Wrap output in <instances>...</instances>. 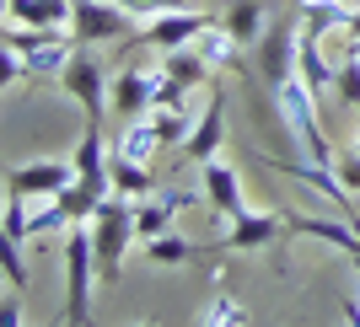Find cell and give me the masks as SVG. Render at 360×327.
<instances>
[{
	"label": "cell",
	"instance_id": "cell-3",
	"mask_svg": "<svg viewBox=\"0 0 360 327\" xmlns=\"http://www.w3.org/2000/svg\"><path fill=\"white\" fill-rule=\"evenodd\" d=\"M274 102H280V119H285L290 134H296V145L307 150V161L333 166V145H328V134H323V124H317V91L307 86L301 75H290L285 86L274 91Z\"/></svg>",
	"mask_w": 360,
	"mask_h": 327
},
{
	"label": "cell",
	"instance_id": "cell-4",
	"mask_svg": "<svg viewBox=\"0 0 360 327\" xmlns=\"http://www.w3.org/2000/svg\"><path fill=\"white\" fill-rule=\"evenodd\" d=\"M70 38L75 48H91V44H129L135 38V16L124 11L119 0H70Z\"/></svg>",
	"mask_w": 360,
	"mask_h": 327
},
{
	"label": "cell",
	"instance_id": "cell-32",
	"mask_svg": "<svg viewBox=\"0 0 360 327\" xmlns=\"http://www.w3.org/2000/svg\"><path fill=\"white\" fill-rule=\"evenodd\" d=\"M0 322H6V327H22V322H27V306H22V290H11V295L0 300Z\"/></svg>",
	"mask_w": 360,
	"mask_h": 327
},
{
	"label": "cell",
	"instance_id": "cell-22",
	"mask_svg": "<svg viewBox=\"0 0 360 327\" xmlns=\"http://www.w3.org/2000/svg\"><path fill=\"white\" fill-rule=\"evenodd\" d=\"M146 258L156 268H183V263H194V258H199V247L188 236H178V231H162V236L146 241Z\"/></svg>",
	"mask_w": 360,
	"mask_h": 327
},
{
	"label": "cell",
	"instance_id": "cell-25",
	"mask_svg": "<svg viewBox=\"0 0 360 327\" xmlns=\"http://www.w3.org/2000/svg\"><path fill=\"white\" fill-rule=\"evenodd\" d=\"M150 124L162 134V145H188V134H194V113L188 107H150Z\"/></svg>",
	"mask_w": 360,
	"mask_h": 327
},
{
	"label": "cell",
	"instance_id": "cell-15",
	"mask_svg": "<svg viewBox=\"0 0 360 327\" xmlns=\"http://www.w3.org/2000/svg\"><path fill=\"white\" fill-rule=\"evenodd\" d=\"M150 102H156V75L150 70H119L113 75V113L119 119H146L150 113Z\"/></svg>",
	"mask_w": 360,
	"mask_h": 327
},
{
	"label": "cell",
	"instance_id": "cell-18",
	"mask_svg": "<svg viewBox=\"0 0 360 327\" xmlns=\"http://www.w3.org/2000/svg\"><path fill=\"white\" fill-rule=\"evenodd\" d=\"M221 27L237 38V44H258L264 38V6L258 0H231L221 11Z\"/></svg>",
	"mask_w": 360,
	"mask_h": 327
},
{
	"label": "cell",
	"instance_id": "cell-6",
	"mask_svg": "<svg viewBox=\"0 0 360 327\" xmlns=\"http://www.w3.org/2000/svg\"><path fill=\"white\" fill-rule=\"evenodd\" d=\"M60 86H65V97H75V102L86 107V119H103V107L113 102V81H108V70L91 60L86 48H75V54H70Z\"/></svg>",
	"mask_w": 360,
	"mask_h": 327
},
{
	"label": "cell",
	"instance_id": "cell-13",
	"mask_svg": "<svg viewBox=\"0 0 360 327\" xmlns=\"http://www.w3.org/2000/svg\"><path fill=\"white\" fill-rule=\"evenodd\" d=\"M285 231L290 236H312V241H328V247H339V253H360V220H349V215H339V220H317V215H296V209H285Z\"/></svg>",
	"mask_w": 360,
	"mask_h": 327
},
{
	"label": "cell",
	"instance_id": "cell-9",
	"mask_svg": "<svg viewBox=\"0 0 360 327\" xmlns=\"http://www.w3.org/2000/svg\"><path fill=\"white\" fill-rule=\"evenodd\" d=\"M221 145H226V91L210 86V97H205V113L194 119V134H188L183 156H188L194 166H205V161H215V156H221Z\"/></svg>",
	"mask_w": 360,
	"mask_h": 327
},
{
	"label": "cell",
	"instance_id": "cell-1",
	"mask_svg": "<svg viewBox=\"0 0 360 327\" xmlns=\"http://www.w3.org/2000/svg\"><path fill=\"white\" fill-rule=\"evenodd\" d=\"M135 204L140 199H129V194H108L97 204V215H91V247H97L103 284H119V274H124V253L135 241Z\"/></svg>",
	"mask_w": 360,
	"mask_h": 327
},
{
	"label": "cell",
	"instance_id": "cell-10",
	"mask_svg": "<svg viewBox=\"0 0 360 327\" xmlns=\"http://www.w3.org/2000/svg\"><path fill=\"white\" fill-rule=\"evenodd\" d=\"M75 182V161H27L6 178V194H22V199H54L60 188Z\"/></svg>",
	"mask_w": 360,
	"mask_h": 327
},
{
	"label": "cell",
	"instance_id": "cell-2",
	"mask_svg": "<svg viewBox=\"0 0 360 327\" xmlns=\"http://www.w3.org/2000/svg\"><path fill=\"white\" fill-rule=\"evenodd\" d=\"M91 279H103V274H97V247H91V220H86V225L65 231V312H60V322H70V327L91 322Z\"/></svg>",
	"mask_w": 360,
	"mask_h": 327
},
{
	"label": "cell",
	"instance_id": "cell-21",
	"mask_svg": "<svg viewBox=\"0 0 360 327\" xmlns=\"http://www.w3.org/2000/svg\"><path fill=\"white\" fill-rule=\"evenodd\" d=\"M162 70L172 75V81H183V86H210V70H215V65L188 44V48H167V65H162Z\"/></svg>",
	"mask_w": 360,
	"mask_h": 327
},
{
	"label": "cell",
	"instance_id": "cell-35",
	"mask_svg": "<svg viewBox=\"0 0 360 327\" xmlns=\"http://www.w3.org/2000/svg\"><path fill=\"white\" fill-rule=\"evenodd\" d=\"M349 150H360V129H355V145H349Z\"/></svg>",
	"mask_w": 360,
	"mask_h": 327
},
{
	"label": "cell",
	"instance_id": "cell-36",
	"mask_svg": "<svg viewBox=\"0 0 360 327\" xmlns=\"http://www.w3.org/2000/svg\"><path fill=\"white\" fill-rule=\"evenodd\" d=\"M349 48H360V44H349Z\"/></svg>",
	"mask_w": 360,
	"mask_h": 327
},
{
	"label": "cell",
	"instance_id": "cell-5",
	"mask_svg": "<svg viewBox=\"0 0 360 327\" xmlns=\"http://www.w3.org/2000/svg\"><path fill=\"white\" fill-rule=\"evenodd\" d=\"M258 75H264V86L280 91L290 81V75L301 70V32L290 27V22H274V27H264V38H258Z\"/></svg>",
	"mask_w": 360,
	"mask_h": 327
},
{
	"label": "cell",
	"instance_id": "cell-7",
	"mask_svg": "<svg viewBox=\"0 0 360 327\" xmlns=\"http://www.w3.org/2000/svg\"><path fill=\"white\" fill-rule=\"evenodd\" d=\"M210 22H215L210 11H188V6H183V11H162V16H146L129 44H150V48H162V54L167 48H188Z\"/></svg>",
	"mask_w": 360,
	"mask_h": 327
},
{
	"label": "cell",
	"instance_id": "cell-26",
	"mask_svg": "<svg viewBox=\"0 0 360 327\" xmlns=\"http://www.w3.org/2000/svg\"><path fill=\"white\" fill-rule=\"evenodd\" d=\"M0 268H6V284H11V290H22V295L32 290V268H27V258H22V241L0 236Z\"/></svg>",
	"mask_w": 360,
	"mask_h": 327
},
{
	"label": "cell",
	"instance_id": "cell-12",
	"mask_svg": "<svg viewBox=\"0 0 360 327\" xmlns=\"http://www.w3.org/2000/svg\"><path fill=\"white\" fill-rule=\"evenodd\" d=\"M199 182H205V199L221 220H242L248 215V199H242V182H237V166H226L221 156L199 166Z\"/></svg>",
	"mask_w": 360,
	"mask_h": 327
},
{
	"label": "cell",
	"instance_id": "cell-28",
	"mask_svg": "<svg viewBox=\"0 0 360 327\" xmlns=\"http://www.w3.org/2000/svg\"><path fill=\"white\" fill-rule=\"evenodd\" d=\"M333 97L360 113V48H349V60L339 65V75H333Z\"/></svg>",
	"mask_w": 360,
	"mask_h": 327
},
{
	"label": "cell",
	"instance_id": "cell-34",
	"mask_svg": "<svg viewBox=\"0 0 360 327\" xmlns=\"http://www.w3.org/2000/svg\"><path fill=\"white\" fill-rule=\"evenodd\" d=\"M349 268H355V274H360V253H349Z\"/></svg>",
	"mask_w": 360,
	"mask_h": 327
},
{
	"label": "cell",
	"instance_id": "cell-27",
	"mask_svg": "<svg viewBox=\"0 0 360 327\" xmlns=\"http://www.w3.org/2000/svg\"><path fill=\"white\" fill-rule=\"evenodd\" d=\"M194 322H199V327H242V322H248V306H242V300H231V295H215L210 306L194 316Z\"/></svg>",
	"mask_w": 360,
	"mask_h": 327
},
{
	"label": "cell",
	"instance_id": "cell-8",
	"mask_svg": "<svg viewBox=\"0 0 360 327\" xmlns=\"http://www.w3.org/2000/svg\"><path fill=\"white\" fill-rule=\"evenodd\" d=\"M280 231H285V209H264V215H242V220H231V231H226L215 247H199V258L205 253H264V247H274L280 241Z\"/></svg>",
	"mask_w": 360,
	"mask_h": 327
},
{
	"label": "cell",
	"instance_id": "cell-29",
	"mask_svg": "<svg viewBox=\"0 0 360 327\" xmlns=\"http://www.w3.org/2000/svg\"><path fill=\"white\" fill-rule=\"evenodd\" d=\"M22 204H27L22 194H6V215H0V236H11V241H27V236H32V215H27Z\"/></svg>",
	"mask_w": 360,
	"mask_h": 327
},
{
	"label": "cell",
	"instance_id": "cell-11",
	"mask_svg": "<svg viewBox=\"0 0 360 327\" xmlns=\"http://www.w3.org/2000/svg\"><path fill=\"white\" fill-rule=\"evenodd\" d=\"M75 178L86 182L91 194H113V172H108V161L113 156H103V119H86V129H81V140H75Z\"/></svg>",
	"mask_w": 360,
	"mask_h": 327
},
{
	"label": "cell",
	"instance_id": "cell-19",
	"mask_svg": "<svg viewBox=\"0 0 360 327\" xmlns=\"http://www.w3.org/2000/svg\"><path fill=\"white\" fill-rule=\"evenodd\" d=\"M194 48H199V54H205V60L215 65V70H242V60H237V38H231V32L221 27V16H215L210 27H205V32L194 38Z\"/></svg>",
	"mask_w": 360,
	"mask_h": 327
},
{
	"label": "cell",
	"instance_id": "cell-23",
	"mask_svg": "<svg viewBox=\"0 0 360 327\" xmlns=\"http://www.w3.org/2000/svg\"><path fill=\"white\" fill-rule=\"evenodd\" d=\"M317 44H323V38L301 32V70H296V75H301V81H307V86L317 91V97H323V91L333 86V75H339V70H333V65L323 60V48H317Z\"/></svg>",
	"mask_w": 360,
	"mask_h": 327
},
{
	"label": "cell",
	"instance_id": "cell-24",
	"mask_svg": "<svg viewBox=\"0 0 360 327\" xmlns=\"http://www.w3.org/2000/svg\"><path fill=\"white\" fill-rule=\"evenodd\" d=\"M119 156H135V161H150L156 150H162V134H156V124H150V113L146 119H129V129L119 134Z\"/></svg>",
	"mask_w": 360,
	"mask_h": 327
},
{
	"label": "cell",
	"instance_id": "cell-17",
	"mask_svg": "<svg viewBox=\"0 0 360 327\" xmlns=\"http://www.w3.org/2000/svg\"><path fill=\"white\" fill-rule=\"evenodd\" d=\"M349 0H301V32H312V38H323V32L333 27H349Z\"/></svg>",
	"mask_w": 360,
	"mask_h": 327
},
{
	"label": "cell",
	"instance_id": "cell-30",
	"mask_svg": "<svg viewBox=\"0 0 360 327\" xmlns=\"http://www.w3.org/2000/svg\"><path fill=\"white\" fill-rule=\"evenodd\" d=\"M119 6L135 16V22H146V16H162V11H183V0H119Z\"/></svg>",
	"mask_w": 360,
	"mask_h": 327
},
{
	"label": "cell",
	"instance_id": "cell-33",
	"mask_svg": "<svg viewBox=\"0 0 360 327\" xmlns=\"http://www.w3.org/2000/svg\"><path fill=\"white\" fill-rule=\"evenodd\" d=\"M345 38H349V44H360V6L349 11V27H345Z\"/></svg>",
	"mask_w": 360,
	"mask_h": 327
},
{
	"label": "cell",
	"instance_id": "cell-31",
	"mask_svg": "<svg viewBox=\"0 0 360 327\" xmlns=\"http://www.w3.org/2000/svg\"><path fill=\"white\" fill-rule=\"evenodd\" d=\"M333 172H339V182H345L349 194H360V150H349L345 161H333Z\"/></svg>",
	"mask_w": 360,
	"mask_h": 327
},
{
	"label": "cell",
	"instance_id": "cell-16",
	"mask_svg": "<svg viewBox=\"0 0 360 327\" xmlns=\"http://www.w3.org/2000/svg\"><path fill=\"white\" fill-rule=\"evenodd\" d=\"M108 172H113V194H129V199H146V194H156L150 161H135V156H119V150H113Z\"/></svg>",
	"mask_w": 360,
	"mask_h": 327
},
{
	"label": "cell",
	"instance_id": "cell-20",
	"mask_svg": "<svg viewBox=\"0 0 360 327\" xmlns=\"http://www.w3.org/2000/svg\"><path fill=\"white\" fill-rule=\"evenodd\" d=\"M6 16L27 27H60L70 16V0H6Z\"/></svg>",
	"mask_w": 360,
	"mask_h": 327
},
{
	"label": "cell",
	"instance_id": "cell-14",
	"mask_svg": "<svg viewBox=\"0 0 360 327\" xmlns=\"http://www.w3.org/2000/svg\"><path fill=\"white\" fill-rule=\"evenodd\" d=\"M183 204H194V194H188V188H172V194H146V199L135 204V236L150 241V236H162V231H172V220H178Z\"/></svg>",
	"mask_w": 360,
	"mask_h": 327
}]
</instances>
